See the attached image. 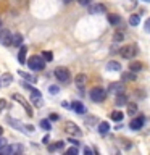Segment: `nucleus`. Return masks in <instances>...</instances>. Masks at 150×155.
Segmentation results:
<instances>
[{"label": "nucleus", "instance_id": "20", "mask_svg": "<svg viewBox=\"0 0 150 155\" xmlns=\"http://www.w3.org/2000/svg\"><path fill=\"white\" fill-rule=\"evenodd\" d=\"M63 145H65V142H61V140H58L57 144H52L48 145V152H55V150H61Z\"/></svg>", "mask_w": 150, "mask_h": 155}, {"label": "nucleus", "instance_id": "11", "mask_svg": "<svg viewBox=\"0 0 150 155\" xmlns=\"http://www.w3.org/2000/svg\"><path fill=\"white\" fill-rule=\"evenodd\" d=\"M108 91H110V92H115V94L118 95V94H123L124 86L121 84V82H111V84L108 86Z\"/></svg>", "mask_w": 150, "mask_h": 155}, {"label": "nucleus", "instance_id": "16", "mask_svg": "<svg viewBox=\"0 0 150 155\" xmlns=\"http://www.w3.org/2000/svg\"><path fill=\"white\" fill-rule=\"evenodd\" d=\"M106 70L108 71H121V65L118 61H108L106 63Z\"/></svg>", "mask_w": 150, "mask_h": 155}, {"label": "nucleus", "instance_id": "27", "mask_svg": "<svg viewBox=\"0 0 150 155\" xmlns=\"http://www.w3.org/2000/svg\"><path fill=\"white\" fill-rule=\"evenodd\" d=\"M13 81V76L10 74V73H7V74H3V79H2V82H3V86H8L10 82Z\"/></svg>", "mask_w": 150, "mask_h": 155}, {"label": "nucleus", "instance_id": "34", "mask_svg": "<svg viewBox=\"0 0 150 155\" xmlns=\"http://www.w3.org/2000/svg\"><path fill=\"white\" fill-rule=\"evenodd\" d=\"M66 153H70V155H76V153H77V147H71V149H68V150H66Z\"/></svg>", "mask_w": 150, "mask_h": 155}, {"label": "nucleus", "instance_id": "6", "mask_svg": "<svg viewBox=\"0 0 150 155\" xmlns=\"http://www.w3.org/2000/svg\"><path fill=\"white\" fill-rule=\"evenodd\" d=\"M13 99L16 100V102H19V104H21V107H23L24 110H26V113H28L29 116H32V108H31V107H29L28 100L24 99L23 95H19V94H13Z\"/></svg>", "mask_w": 150, "mask_h": 155}, {"label": "nucleus", "instance_id": "31", "mask_svg": "<svg viewBox=\"0 0 150 155\" xmlns=\"http://www.w3.org/2000/svg\"><path fill=\"white\" fill-rule=\"evenodd\" d=\"M21 152H23V145L15 144V145H13V153H21Z\"/></svg>", "mask_w": 150, "mask_h": 155}, {"label": "nucleus", "instance_id": "38", "mask_svg": "<svg viewBox=\"0 0 150 155\" xmlns=\"http://www.w3.org/2000/svg\"><path fill=\"white\" fill-rule=\"evenodd\" d=\"M90 2H92V0H79V3H81V5H89Z\"/></svg>", "mask_w": 150, "mask_h": 155}, {"label": "nucleus", "instance_id": "2", "mask_svg": "<svg viewBox=\"0 0 150 155\" xmlns=\"http://www.w3.org/2000/svg\"><path fill=\"white\" fill-rule=\"evenodd\" d=\"M28 66L31 68L32 71H42L44 68H45V60H44V57L34 55L28 60Z\"/></svg>", "mask_w": 150, "mask_h": 155}, {"label": "nucleus", "instance_id": "25", "mask_svg": "<svg viewBox=\"0 0 150 155\" xmlns=\"http://www.w3.org/2000/svg\"><path fill=\"white\" fill-rule=\"evenodd\" d=\"M21 44H23V36H21V34H15V36H13V45L21 47Z\"/></svg>", "mask_w": 150, "mask_h": 155}, {"label": "nucleus", "instance_id": "9", "mask_svg": "<svg viewBox=\"0 0 150 155\" xmlns=\"http://www.w3.org/2000/svg\"><path fill=\"white\" fill-rule=\"evenodd\" d=\"M145 123V118L144 116H135L134 120H131V129H134V131H137V129H142V126Z\"/></svg>", "mask_w": 150, "mask_h": 155}, {"label": "nucleus", "instance_id": "13", "mask_svg": "<svg viewBox=\"0 0 150 155\" xmlns=\"http://www.w3.org/2000/svg\"><path fill=\"white\" fill-rule=\"evenodd\" d=\"M26 53H28V47L23 45L21 48H19V52H18V61L21 63V65L26 63Z\"/></svg>", "mask_w": 150, "mask_h": 155}, {"label": "nucleus", "instance_id": "40", "mask_svg": "<svg viewBox=\"0 0 150 155\" xmlns=\"http://www.w3.org/2000/svg\"><path fill=\"white\" fill-rule=\"evenodd\" d=\"M3 145H5V139H2V137H0V149H2Z\"/></svg>", "mask_w": 150, "mask_h": 155}, {"label": "nucleus", "instance_id": "12", "mask_svg": "<svg viewBox=\"0 0 150 155\" xmlns=\"http://www.w3.org/2000/svg\"><path fill=\"white\" fill-rule=\"evenodd\" d=\"M7 123L10 126H13L15 129H18V131H24V129H26V126H24L21 121H18V120H15V118H7Z\"/></svg>", "mask_w": 150, "mask_h": 155}, {"label": "nucleus", "instance_id": "4", "mask_svg": "<svg viewBox=\"0 0 150 155\" xmlns=\"http://www.w3.org/2000/svg\"><path fill=\"white\" fill-rule=\"evenodd\" d=\"M90 99L94 102H103L106 99V91L103 87H94L90 91Z\"/></svg>", "mask_w": 150, "mask_h": 155}, {"label": "nucleus", "instance_id": "36", "mask_svg": "<svg viewBox=\"0 0 150 155\" xmlns=\"http://www.w3.org/2000/svg\"><path fill=\"white\" fill-rule=\"evenodd\" d=\"M144 29H145V32H150V18L145 21V26H144Z\"/></svg>", "mask_w": 150, "mask_h": 155}, {"label": "nucleus", "instance_id": "35", "mask_svg": "<svg viewBox=\"0 0 150 155\" xmlns=\"http://www.w3.org/2000/svg\"><path fill=\"white\" fill-rule=\"evenodd\" d=\"M58 118H60V116H58L57 113H50V116H48V120H50V121H58Z\"/></svg>", "mask_w": 150, "mask_h": 155}, {"label": "nucleus", "instance_id": "18", "mask_svg": "<svg viewBox=\"0 0 150 155\" xmlns=\"http://www.w3.org/2000/svg\"><path fill=\"white\" fill-rule=\"evenodd\" d=\"M135 71H132V70H129V71H126V73H123V79L124 81H135Z\"/></svg>", "mask_w": 150, "mask_h": 155}, {"label": "nucleus", "instance_id": "1", "mask_svg": "<svg viewBox=\"0 0 150 155\" xmlns=\"http://www.w3.org/2000/svg\"><path fill=\"white\" fill-rule=\"evenodd\" d=\"M137 53H139V47L135 45V44H129V45H124V47L119 48V55L123 58H126V60L134 58Z\"/></svg>", "mask_w": 150, "mask_h": 155}, {"label": "nucleus", "instance_id": "21", "mask_svg": "<svg viewBox=\"0 0 150 155\" xmlns=\"http://www.w3.org/2000/svg\"><path fill=\"white\" fill-rule=\"evenodd\" d=\"M19 76H21L24 81H28V82H36V81H37L34 76H31L29 73H24V71H19Z\"/></svg>", "mask_w": 150, "mask_h": 155}, {"label": "nucleus", "instance_id": "14", "mask_svg": "<svg viewBox=\"0 0 150 155\" xmlns=\"http://www.w3.org/2000/svg\"><path fill=\"white\" fill-rule=\"evenodd\" d=\"M115 104L118 105V107L128 105V97L124 95V92H123V94H118V95H116V100H115Z\"/></svg>", "mask_w": 150, "mask_h": 155}, {"label": "nucleus", "instance_id": "42", "mask_svg": "<svg viewBox=\"0 0 150 155\" xmlns=\"http://www.w3.org/2000/svg\"><path fill=\"white\" fill-rule=\"evenodd\" d=\"M2 134H3V128L0 126V136H2Z\"/></svg>", "mask_w": 150, "mask_h": 155}, {"label": "nucleus", "instance_id": "17", "mask_svg": "<svg viewBox=\"0 0 150 155\" xmlns=\"http://www.w3.org/2000/svg\"><path fill=\"white\" fill-rule=\"evenodd\" d=\"M108 131H110V124L106 123V121H102V123L99 124V133H100L102 136H105Z\"/></svg>", "mask_w": 150, "mask_h": 155}, {"label": "nucleus", "instance_id": "37", "mask_svg": "<svg viewBox=\"0 0 150 155\" xmlns=\"http://www.w3.org/2000/svg\"><path fill=\"white\" fill-rule=\"evenodd\" d=\"M5 105H7V102H5V100L2 99V100H0V111H2V110L5 108Z\"/></svg>", "mask_w": 150, "mask_h": 155}, {"label": "nucleus", "instance_id": "32", "mask_svg": "<svg viewBox=\"0 0 150 155\" xmlns=\"http://www.w3.org/2000/svg\"><path fill=\"white\" fill-rule=\"evenodd\" d=\"M48 91H50V94H52V95H57V94H58V91H60V89H58L57 86H50V87H48Z\"/></svg>", "mask_w": 150, "mask_h": 155}, {"label": "nucleus", "instance_id": "39", "mask_svg": "<svg viewBox=\"0 0 150 155\" xmlns=\"http://www.w3.org/2000/svg\"><path fill=\"white\" fill-rule=\"evenodd\" d=\"M26 131H29V133H32V131H34V126L28 124V126H26Z\"/></svg>", "mask_w": 150, "mask_h": 155}, {"label": "nucleus", "instance_id": "5", "mask_svg": "<svg viewBox=\"0 0 150 155\" xmlns=\"http://www.w3.org/2000/svg\"><path fill=\"white\" fill-rule=\"evenodd\" d=\"M0 44L5 47L13 45V34L10 32V29H0Z\"/></svg>", "mask_w": 150, "mask_h": 155}, {"label": "nucleus", "instance_id": "23", "mask_svg": "<svg viewBox=\"0 0 150 155\" xmlns=\"http://www.w3.org/2000/svg\"><path fill=\"white\" fill-rule=\"evenodd\" d=\"M139 23H140V16H139V15H131V16H129V24H131V26H137Z\"/></svg>", "mask_w": 150, "mask_h": 155}, {"label": "nucleus", "instance_id": "33", "mask_svg": "<svg viewBox=\"0 0 150 155\" xmlns=\"http://www.w3.org/2000/svg\"><path fill=\"white\" fill-rule=\"evenodd\" d=\"M123 37H124L123 32H116V34H115V41H116V42H121V41H123Z\"/></svg>", "mask_w": 150, "mask_h": 155}, {"label": "nucleus", "instance_id": "8", "mask_svg": "<svg viewBox=\"0 0 150 155\" xmlns=\"http://www.w3.org/2000/svg\"><path fill=\"white\" fill-rule=\"evenodd\" d=\"M65 128H66V131L70 134H73V136H81L82 133H81V129H79V126L77 124H74L73 121H66V124H65Z\"/></svg>", "mask_w": 150, "mask_h": 155}, {"label": "nucleus", "instance_id": "30", "mask_svg": "<svg viewBox=\"0 0 150 155\" xmlns=\"http://www.w3.org/2000/svg\"><path fill=\"white\" fill-rule=\"evenodd\" d=\"M135 111H137V105H135V104H131V105L128 107V113H129V115H134Z\"/></svg>", "mask_w": 150, "mask_h": 155}, {"label": "nucleus", "instance_id": "44", "mask_svg": "<svg viewBox=\"0 0 150 155\" xmlns=\"http://www.w3.org/2000/svg\"><path fill=\"white\" fill-rule=\"evenodd\" d=\"M65 2H66V3H68V2H73V0H65Z\"/></svg>", "mask_w": 150, "mask_h": 155}, {"label": "nucleus", "instance_id": "10", "mask_svg": "<svg viewBox=\"0 0 150 155\" xmlns=\"http://www.w3.org/2000/svg\"><path fill=\"white\" fill-rule=\"evenodd\" d=\"M31 102L36 107H42V95H41V92H39L37 89L31 91Z\"/></svg>", "mask_w": 150, "mask_h": 155}, {"label": "nucleus", "instance_id": "15", "mask_svg": "<svg viewBox=\"0 0 150 155\" xmlns=\"http://www.w3.org/2000/svg\"><path fill=\"white\" fill-rule=\"evenodd\" d=\"M71 107H73V110H74L76 113H79V115H81V113H86V107L82 105L81 102H73Z\"/></svg>", "mask_w": 150, "mask_h": 155}, {"label": "nucleus", "instance_id": "41", "mask_svg": "<svg viewBox=\"0 0 150 155\" xmlns=\"http://www.w3.org/2000/svg\"><path fill=\"white\" fill-rule=\"evenodd\" d=\"M68 142H71V144H74V145H77V144H79V142H77V140H74V139H70Z\"/></svg>", "mask_w": 150, "mask_h": 155}, {"label": "nucleus", "instance_id": "7", "mask_svg": "<svg viewBox=\"0 0 150 155\" xmlns=\"http://www.w3.org/2000/svg\"><path fill=\"white\" fill-rule=\"evenodd\" d=\"M89 13L92 15H102V13H106V7L103 3H94L89 7Z\"/></svg>", "mask_w": 150, "mask_h": 155}, {"label": "nucleus", "instance_id": "28", "mask_svg": "<svg viewBox=\"0 0 150 155\" xmlns=\"http://www.w3.org/2000/svg\"><path fill=\"white\" fill-rule=\"evenodd\" d=\"M42 57H44V60H45V61H52V60H53L52 52H48V50H44V52H42Z\"/></svg>", "mask_w": 150, "mask_h": 155}, {"label": "nucleus", "instance_id": "19", "mask_svg": "<svg viewBox=\"0 0 150 155\" xmlns=\"http://www.w3.org/2000/svg\"><path fill=\"white\" fill-rule=\"evenodd\" d=\"M110 118L113 120V121H123V118H124V115L121 113V111H118V110H115V111H111Z\"/></svg>", "mask_w": 150, "mask_h": 155}, {"label": "nucleus", "instance_id": "45", "mask_svg": "<svg viewBox=\"0 0 150 155\" xmlns=\"http://www.w3.org/2000/svg\"><path fill=\"white\" fill-rule=\"evenodd\" d=\"M144 2H150V0H144Z\"/></svg>", "mask_w": 150, "mask_h": 155}, {"label": "nucleus", "instance_id": "26", "mask_svg": "<svg viewBox=\"0 0 150 155\" xmlns=\"http://www.w3.org/2000/svg\"><path fill=\"white\" fill-rule=\"evenodd\" d=\"M129 70H132V71H140V70H142V63L132 61V63L129 65Z\"/></svg>", "mask_w": 150, "mask_h": 155}, {"label": "nucleus", "instance_id": "22", "mask_svg": "<svg viewBox=\"0 0 150 155\" xmlns=\"http://www.w3.org/2000/svg\"><path fill=\"white\" fill-rule=\"evenodd\" d=\"M74 81H76V86L79 87V89H81V87L86 84V74H77Z\"/></svg>", "mask_w": 150, "mask_h": 155}, {"label": "nucleus", "instance_id": "29", "mask_svg": "<svg viewBox=\"0 0 150 155\" xmlns=\"http://www.w3.org/2000/svg\"><path fill=\"white\" fill-rule=\"evenodd\" d=\"M41 128H44L45 131H48V129H50V121H48V120H42V121H41Z\"/></svg>", "mask_w": 150, "mask_h": 155}, {"label": "nucleus", "instance_id": "3", "mask_svg": "<svg viewBox=\"0 0 150 155\" xmlns=\"http://www.w3.org/2000/svg\"><path fill=\"white\" fill-rule=\"evenodd\" d=\"M53 74H55V78L60 82H68L70 81V78H71V74H70V70L68 68H55V71H53Z\"/></svg>", "mask_w": 150, "mask_h": 155}, {"label": "nucleus", "instance_id": "43", "mask_svg": "<svg viewBox=\"0 0 150 155\" xmlns=\"http://www.w3.org/2000/svg\"><path fill=\"white\" fill-rule=\"evenodd\" d=\"M0 29H2V19H0Z\"/></svg>", "mask_w": 150, "mask_h": 155}, {"label": "nucleus", "instance_id": "24", "mask_svg": "<svg viewBox=\"0 0 150 155\" xmlns=\"http://www.w3.org/2000/svg\"><path fill=\"white\" fill-rule=\"evenodd\" d=\"M108 21L113 24V26H118V24L121 23V18L116 16V15H108Z\"/></svg>", "mask_w": 150, "mask_h": 155}]
</instances>
